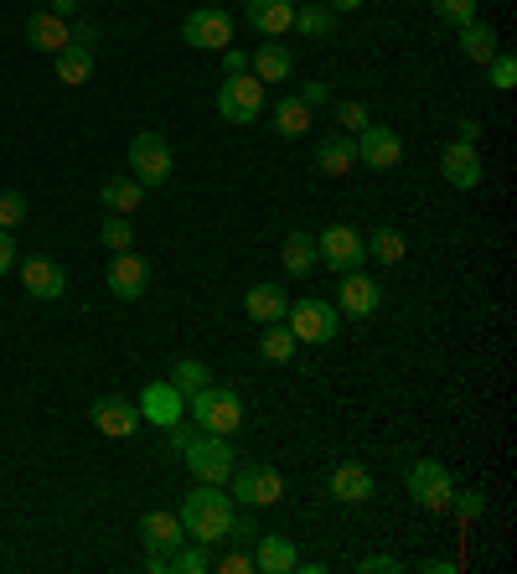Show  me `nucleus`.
<instances>
[{
  "label": "nucleus",
  "mask_w": 517,
  "mask_h": 574,
  "mask_svg": "<svg viewBox=\"0 0 517 574\" xmlns=\"http://www.w3.org/2000/svg\"><path fill=\"white\" fill-rule=\"evenodd\" d=\"M296 543L285 534H258L254 538V574H290L296 570Z\"/></svg>",
  "instance_id": "21"
},
{
  "label": "nucleus",
  "mask_w": 517,
  "mask_h": 574,
  "mask_svg": "<svg viewBox=\"0 0 517 574\" xmlns=\"http://www.w3.org/2000/svg\"><path fill=\"white\" fill-rule=\"evenodd\" d=\"M456 140L477 145V140H481V124H477V119H456Z\"/></svg>",
  "instance_id": "49"
},
{
  "label": "nucleus",
  "mask_w": 517,
  "mask_h": 574,
  "mask_svg": "<svg viewBox=\"0 0 517 574\" xmlns=\"http://www.w3.org/2000/svg\"><path fill=\"white\" fill-rule=\"evenodd\" d=\"M58 79L73 83V88L94 79V47H79V41H68V47L58 52Z\"/></svg>",
  "instance_id": "30"
},
{
  "label": "nucleus",
  "mask_w": 517,
  "mask_h": 574,
  "mask_svg": "<svg viewBox=\"0 0 517 574\" xmlns=\"http://www.w3.org/2000/svg\"><path fill=\"white\" fill-rule=\"evenodd\" d=\"M404 254H409V243L398 228H378L368 238V259H378V264H404Z\"/></svg>",
  "instance_id": "34"
},
{
  "label": "nucleus",
  "mask_w": 517,
  "mask_h": 574,
  "mask_svg": "<svg viewBox=\"0 0 517 574\" xmlns=\"http://www.w3.org/2000/svg\"><path fill=\"white\" fill-rule=\"evenodd\" d=\"M486 68H492V88H502V94L517 83V58H513V52H497Z\"/></svg>",
  "instance_id": "40"
},
{
  "label": "nucleus",
  "mask_w": 517,
  "mask_h": 574,
  "mask_svg": "<svg viewBox=\"0 0 517 574\" xmlns=\"http://www.w3.org/2000/svg\"><path fill=\"white\" fill-rule=\"evenodd\" d=\"M26 218V198L21 192H0V228H16Z\"/></svg>",
  "instance_id": "41"
},
{
  "label": "nucleus",
  "mask_w": 517,
  "mask_h": 574,
  "mask_svg": "<svg viewBox=\"0 0 517 574\" xmlns=\"http://www.w3.org/2000/svg\"><path fill=\"white\" fill-rule=\"evenodd\" d=\"M450 513H456L460 523L481 517V513H486V492H456V497H450Z\"/></svg>",
  "instance_id": "39"
},
{
  "label": "nucleus",
  "mask_w": 517,
  "mask_h": 574,
  "mask_svg": "<svg viewBox=\"0 0 517 574\" xmlns=\"http://www.w3.org/2000/svg\"><path fill=\"white\" fill-rule=\"evenodd\" d=\"M337 124H341V135H362L373 119H368V104L362 99H341L337 104Z\"/></svg>",
  "instance_id": "38"
},
{
  "label": "nucleus",
  "mask_w": 517,
  "mask_h": 574,
  "mask_svg": "<svg viewBox=\"0 0 517 574\" xmlns=\"http://www.w3.org/2000/svg\"><path fill=\"white\" fill-rule=\"evenodd\" d=\"M383 306V285L373 275H362V270H347L337 285V311H347V316H373Z\"/></svg>",
  "instance_id": "14"
},
{
  "label": "nucleus",
  "mask_w": 517,
  "mask_h": 574,
  "mask_svg": "<svg viewBox=\"0 0 517 574\" xmlns=\"http://www.w3.org/2000/svg\"><path fill=\"white\" fill-rule=\"evenodd\" d=\"M300 104H305V109H321V104H332V83H305V88H300Z\"/></svg>",
  "instance_id": "43"
},
{
  "label": "nucleus",
  "mask_w": 517,
  "mask_h": 574,
  "mask_svg": "<svg viewBox=\"0 0 517 574\" xmlns=\"http://www.w3.org/2000/svg\"><path fill=\"white\" fill-rule=\"evenodd\" d=\"M358 140V160L368 166V171H398L404 166V140L388 130V124H368Z\"/></svg>",
  "instance_id": "11"
},
{
  "label": "nucleus",
  "mask_w": 517,
  "mask_h": 574,
  "mask_svg": "<svg viewBox=\"0 0 517 574\" xmlns=\"http://www.w3.org/2000/svg\"><path fill=\"white\" fill-rule=\"evenodd\" d=\"M192 435H197V424H192V419H177V424H166V445H171V451H187V445H192Z\"/></svg>",
  "instance_id": "42"
},
{
  "label": "nucleus",
  "mask_w": 517,
  "mask_h": 574,
  "mask_svg": "<svg viewBox=\"0 0 517 574\" xmlns=\"http://www.w3.org/2000/svg\"><path fill=\"white\" fill-rule=\"evenodd\" d=\"M21 285H26V290H32L37 300H58L62 290H68V270H62L58 259L32 254L26 264H21Z\"/></svg>",
  "instance_id": "19"
},
{
  "label": "nucleus",
  "mask_w": 517,
  "mask_h": 574,
  "mask_svg": "<svg viewBox=\"0 0 517 574\" xmlns=\"http://www.w3.org/2000/svg\"><path fill=\"white\" fill-rule=\"evenodd\" d=\"M181 461H187V471L197 476V481H233V466H239V456H233V445H228V435H192V445L181 451Z\"/></svg>",
  "instance_id": "4"
},
{
  "label": "nucleus",
  "mask_w": 517,
  "mask_h": 574,
  "mask_svg": "<svg viewBox=\"0 0 517 574\" xmlns=\"http://www.w3.org/2000/svg\"><path fill=\"white\" fill-rule=\"evenodd\" d=\"M440 177H445V187H456V192H471V187H481V156H477V145H466V140H450V145H445V156H440Z\"/></svg>",
  "instance_id": "17"
},
{
  "label": "nucleus",
  "mask_w": 517,
  "mask_h": 574,
  "mask_svg": "<svg viewBox=\"0 0 517 574\" xmlns=\"http://www.w3.org/2000/svg\"><path fill=\"white\" fill-rule=\"evenodd\" d=\"M296 347L300 342H296V332H290L285 321H269V326L258 332V357H264V362H290Z\"/></svg>",
  "instance_id": "29"
},
{
  "label": "nucleus",
  "mask_w": 517,
  "mask_h": 574,
  "mask_svg": "<svg viewBox=\"0 0 517 574\" xmlns=\"http://www.w3.org/2000/svg\"><path fill=\"white\" fill-rule=\"evenodd\" d=\"M187 419L197 424L202 435H233L243 430V404L233 388H218V383H207L202 394L187 398Z\"/></svg>",
  "instance_id": "2"
},
{
  "label": "nucleus",
  "mask_w": 517,
  "mask_h": 574,
  "mask_svg": "<svg viewBox=\"0 0 517 574\" xmlns=\"http://www.w3.org/2000/svg\"><path fill=\"white\" fill-rule=\"evenodd\" d=\"M275 130L285 140H300L305 130H311V109L300 104V94H296V99H279L275 104Z\"/></svg>",
  "instance_id": "33"
},
{
  "label": "nucleus",
  "mask_w": 517,
  "mask_h": 574,
  "mask_svg": "<svg viewBox=\"0 0 517 574\" xmlns=\"http://www.w3.org/2000/svg\"><path fill=\"white\" fill-rule=\"evenodd\" d=\"M316 166L326 171V177H347L352 166H358V140L352 135H326L321 140V151H316Z\"/></svg>",
  "instance_id": "25"
},
{
  "label": "nucleus",
  "mask_w": 517,
  "mask_h": 574,
  "mask_svg": "<svg viewBox=\"0 0 517 574\" xmlns=\"http://www.w3.org/2000/svg\"><path fill=\"white\" fill-rule=\"evenodd\" d=\"M218 58H223V73H228V79H239V73H249V52H239V47H223Z\"/></svg>",
  "instance_id": "44"
},
{
  "label": "nucleus",
  "mask_w": 517,
  "mask_h": 574,
  "mask_svg": "<svg viewBox=\"0 0 517 574\" xmlns=\"http://www.w3.org/2000/svg\"><path fill=\"white\" fill-rule=\"evenodd\" d=\"M326 492L337 497L341 507H358V502L373 497V476H368L362 461H341V466H332V476H326Z\"/></svg>",
  "instance_id": "18"
},
{
  "label": "nucleus",
  "mask_w": 517,
  "mask_h": 574,
  "mask_svg": "<svg viewBox=\"0 0 517 574\" xmlns=\"http://www.w3.org/2000/svg\"><path fill=\"white\" fill-rule=\"evenodd\" d=\"M207 564H213V559H207V543H197V538H187L177 554H171V570L177 574H202Z\"/></svg>",
  "instance_id": "36"
},
{
  "label": "nucleus",
  "mask_w": 517,
  "mask_h": 574,
  "mask_svg": "<svg viewBox=\"0 0 517 574\" xmlns=\"http://www.w3.org/2000/svg\"><path fill=\"white\" fill-rule=\"evenodd\" d=\"M285 326H290L296 342H305V347H326V342H337V332H341V311L321 296H300V300H290Z\"/></svg>",
  "instance_id": "3"
},
{
  "label": "nucleus",
  "mask_w": 517,
  "mask_h": 574,
  "mask_svg": "<svg viewBox=\"0 0 517 574\" xmlns=\"http://www.w3.org/2000/svg\"><path fill=\"white\" fill-rule=\"evenodd\" d=\"M73 11H79V0H52V16H62V21H68Z\"/></svg>",
  "instance_id": "51"
},
{
  "label": "nucleus",
  "mask_w": 517,
  "mask_h": 574,
  "mask_svg": "<svg viewBox=\"0 0 517 574\" xmlns=\"http://www.w3.org/2000/svg\"><path fill=\"white\" fill-rule=\"evenodd\" d=\"M316 254H321L326 270L347 275V270H362V259H368V238H362L358 228H347V223H332V228L316 238Z\"/></svg>",
  "instance_id": "9"
},
{
  "label": "nucleus",
  "mask_w": 517,
  "mask_h": 574,
  "mask_svg": "<svg viewBox=\"0 0 517 574\" xmlns=\"http://www.w3.org/2000/svg\"><path fill=\"white\" fill-rule=\"evenodd\" d=\"M362 0H332V11H358Z\"/></svg>",
  "instance_id": "53"
},
{
  "label": "nucleus",
  "mask_w": 517,
  "mask_h": 574,
  "mask_svg": "<svg viewBox=\"0 0 517 574\" xmlns=\"http://www.w3.org/2000/svg\"><path fill=\"white\" fill-rule=\"evenodd\" d=\"M94 37H99L94 26H79V32H73V41H79V47H94Z\"/></svg>",
  "instance_id": "52"
},
{
  "label": "nucleus",
  "mask_w": 517,
  "mask_h": 574,
  "mask_svg": "<svg viewBox=\"0 0 517 574\" xmlns=\"http://www.w3.org/2000/svg\"><path fill=\"white\" fill-rule=\"evenodd\" d=\"M88 415H94V430L109 435V440H130L140 430V409L130 404V398H99Z\"/></svg>",
  "instance_id": "20"
},
{
  "label": "nucleus",
  "mask_w": 517,
  "mask_h": 574,
  "mask_svg": "<svg viewBox=\"0 0 517 574\" xmlns=\"http://www.w3.org/2000/svg\"><path fill=\"white\" fill-rule=\"evenodd\" d=\"M140 424H156V430H166V424H177V419H187V398L160 378V383H145L140 388Z\"/></svg>",
  "instance_id": "12"
},
{
  "label": "nucleus",
  "mask_w": 517,
  "mask_h": 574,
  "mask_svg": "<svg viewBox=\"0 0 517 574\" xmlns=\"http://www.w3.org/2000/svg\"><path fill=\"white\" fill-rule=\"evenodd\" d=\"M181 41L197 52H223V47H233V16L223 5H197L181 21Z\"/></svg>",
  "instance_id": "6"
},
{
  "label": "nucleus",
  "mask_w": 517,
  "mask_h": 574,
  "mask_svg": "<svg viewBox=\"0 0 517 574\" xmlns=\"http://www.w3.org/2000/svg\"><path fill=\"white\" fill-rule=\"evenodd\" d=\"M228 538H258L254 507H243V513H233V528H228Z\"/></svg>",
  "instance_id": "45"
},
{
  "label": "nucleus",
  "mask_w": 517,
  "mask_h": 574,
  "mask_svg": "<svg viewBox=\"0 0 517 574\" xmlns=\"http://www.w3.org/2000/svg\"><path fill=\"white\" fill-rule=\"evenodd\" d=\"M109 290H115V300H140L145 290H151V264L135 254V249H120V254L109 259Z\"/></svg>",
  "instance_id": "13"
},
{
  "label": "nucleus",
  "mask_w": 517,
  "mask_h": 574,
  "mask_svg": "<svg viewBox=\"0 0 517 574\" xmlns=\"http://www.w3.org/2000/svg\"><path fill=\"white\" fill-rule=\"evenodd\" d=\"M419 570H424V574H450V570H456V559H424Z\"/></svg>",
  "instance_id": "50"
},
{
  "label": "nucleus",
  "mask_w": 517,
  "mask_h": 574,
  "mask_svg": "<svg viewBox=\"0 0 517 574\" xmlns=\"http://www.w3.org/2000/svg\"><path fill=\"white\" fill-rule=\"evenodd\" d=\"M296 32H305V37H332V32H337V11L321 5V0H305V5H296Z\"/></svg>",
  "instance_id": "31"
},
{
  "label": "nucleus",
  "mask_w": 517,
  "mask_h": 574,
  "mask_svg": "<svg viewBox=\"0 0 517 574\" xmlns=\"http://www.w3.org/2000/svg\"><path fill=\"white\" fill-rule=\"evenodd\" d=\"M26 41H32L37 52H52V58H58L62 47L73 41V32H68V21L52 16V11H32V21H26Z\"/></svg>",
  "instance_id": "24"
},
{
  "label": "nucleus",
  "mask_w": 517,
  "mask_h": 574,
  "mask_svg": "<svg viewBox=\"0 0 517 574\" xmlns=\"http://www.w3.org/2000/svg\"><path fill=\"white\" fill-rule=\"evenodd\" d=\"M233 513H239V502L223 492L218 481H197L192 492L181 497V528L187 538H197V543H223L228 528H233Z\"/></svg>",
  "instance_id": "1"
},
{
  "label": "nucleus",
  "mask_w": 517,
  "mask_h": 574,
  "mask_svg": "<svg viewBox=\"0 0 517 574\" xmlns=\"http://www.w3.org/2000/svg\"><path fill=\"white\" fill-rule=\"evenodd\" d=\"M233 476H239L233 497H239L243 507H275V502H285V476H279L275 466L249 461V466H233Z\"/></svg>",
  "instance_id": "10"
},
{
  "label": "nucleus",
  "mask_w": 517,
  "mask_h": 574,
  "mask_svg": "<svg viewBox=\"0 0 517 574\" xmlns=\"http://www.w3.org/2000/svg\"><path fill=\"white\" fill-rule=\"evenodd\" d=\"M99 198H104V207H109V213H135L140 202H145V187H140L135 177H109L99 187Z\"/></svg>",
  "instance_id": "28"
},
{
  "label": "nucleus",
  "mask_w": 517,
  "mask_h": 574,
  "mask_svg": "<svg viewBox=\"0 0 517 574\" xmlns=\"http://www.w3.org/2000/svg\"><path fill=\"white\" fill-rule=\"evenodd\" d=\"M502 47H497V32L492 26H481V21H471V26H460V58L466 62H492Z\"/></svg>",
  "instance_id": "27"
},
{
  "label": "nucleus",
  "mask_w": 517,
  "mask_h": 574,
  "mask_svg": "<svg viewBox=\"0 0 517 574\" xmlns=\"http://www.w3.org/2000/svg\"><path fill=\"white\" fill-rule=\"evenodd\" d=\"M358 570H362V574H398L404 564H398V559H388V554H378V559H362Z\"/></svg>",
  "instance_id": "48"
},
{
  "label": "nucleus",
  "mask_w": 517,
  "mask_h": 574,
  "mask_svg": "<svg viewBox=\"0 0 517 574\" xmlns=\"http://www.w3.org/2000/svg\"><path fill=\"white\" fill-rule=\"evenodd\" d=\"M99 238H104V249H135V228H130V218L124 213H109V218L99 223Z\"/></svg>",
  "instance_id": "35"
},
{
  "label": "nucleus",
  "mask_w": 517,
  "mask_h": 574,
  "mask_svg": "<svg viewBox=\"0 0 517 574\" xmlns=\"http://www.w3.org/2000/svg\"><path fill=\"white\" fill-rule=\"evenodd\" d=\"M279 264H285V275H290V279H305L321 264L316 238H311V234H290L285 243H279Z\"/></svg>",
  "instance_id": "26"
},
{
  "label": "nucleus",
  "mask_w": 517,
  "mask_h": 574,
  "mask_svg": "<svg viewBox=\"0 0 517 574\" xmlns=\"http://www.w3.org/2000/svg\"><path fill=\"white\" fill-rule=\"evenodd\" d=\"M243 21L254 26L258 37H285L296 32V0H243Z\"/></svg>",
  "instance_id": "16"
},
{
  "label": "nucleus",
  "mask_w": 517,
  "mask_h": 574,
  "mask_svg": "<svg viewBox=\"0 0 517 574\" xmlns=\"http://www.w3.org/2000/svg\"><path fill=\"white\" fill-rule=\"evenodd\" d=\"M223 574H254V554H243V549H233V554H223L218 564Z\"/></svg>",
  "instance_id": "46"
},
{
  "label": "nucleus",
  "mask_w": 517,
  "mask_h": 574,
  "mask_svg": "<svg viewBox=\"0 0 517 574\" xmlns=\"http://www.w3.org/2000/svg\"><path fill=\"white\" fill-rule=\"evenodd\" d=\"M249 73H254L258 83H285L290 73H296V58H290V47L285 41H264L258 52H249Z\"/></svg>",
  "instance_id": "22"
},
{
  "label": "nucleus",
  "mask_w": 517,
  "mask_h": 574,
  "mask_svg": "<svg viewBox=\"0 0 517 574\" xmlns=\"http://www.w3.org/2000/svg\"><path fill=\"white\" fill-rule=\"evenodd\" d=\"M16 259H21V249H16V234H11V228H0V275H5V270H11Z\"/></svg>",
  "instance_id": "47"
},
{
  "label": "nucleus",
  "mask_w": 517,
  "mask_h": 574,
  "mask_svg": "<svg viewBox=\"0 0 517 574\" xmlns=\"http://www.w3.org/2000/svg\"><path fill=\"white\" fill-rule=\"evenodd\" d=\"M430 5H435V16L445 21V26H471V21H477V0H430Z\"/></svg>",
  "instance_id": "37"
},
{
  "label": "nucleus",
  "mask_w": 517,
  "mask_h": 574,
  "mask_svg": "<svg viewBox=\"0 0 517 574\" xmlns=\"http://www.w3.org/2000/svg\"><path fill=\"white\" fill-rule=\"evenodd\" d=\"M409 497H414L424 513L445 517L450 513V497H456V481H450V471L440 461H414L409 466Z\"/></svg>",
  "instance_id": "7"
},
{
  "label": "nucleus",
  "mask_w": 517,
  "mask_h": 574,
  "mask_svg": "<svg viewBox=\"0 0 517 574\" xmlns=\"http://www.w3.org/2000/svg\"><path fill=\"white\" fill-rule=\"evenodd\" d=\"M243 311H249V321L269 326V321H285L290 296H285L279 285H269V279H258V285H249V296H243Z\"/></svg>",
  "instance_id": "23"
},
{
  "label": "nucleus",
  "mask_w": 517,
  "mask_h": 574,
  "mask_svg": "<svg viewBox=\"0 0 517 574\" xmlns=\"http://www.w3.org/2000/svg\"><path fill=\"white\" fill-rule=\"evenodd\" d=\"M171 140L156 135V130H145V135L130 140V177L140 181V187H166L171 181Z\"/></svg>",
  "instance_id": "5"
},
{
  "label": "nucleus",
  "mask_w": 517,
  "mask_h": 574,
  "mask_svg": "<svg viewBox=\"0 0 517 574\" xmlns=\"http://www.w3.org/2000/svg\"><path fill=\"white\" fill-rule=\"evenodd\" d=\"M171 388H177L181 398H192V394H202L207 383H213V373H207V362H197V357H181L177 368H171V378H166Z\"/></svg>",
  "instance_id": "32"
},
{
  "label": "nucleus",
  "mask_w": 517,
  "mask_h": 574,
  "mask_svg": "<svg viewBox=\"0 0 517 574\" xmlns=\"http://www.w3.org/2000/svg\"><path fill=\"white\" fill-rule=\"evenodd\" d=\"M218 115L228 119V124H254L258 115H264V83L254 79V73H239V79H228L218 88Z\"/></svg>",
  "instance_id": "8"
},
{
  "label": "nucleus",
  "mask_w": 517,
  "mask_h": 574,
  "mask_svg": "<svg viewBox=\"0 0 517 574\" xmlns=\"http://www.w3.org/2000/svg\"><path fill=\"white\" fill-rule=\"evenodd\" d=\"M140 538H145V554L151 559H171L187 543V528H181V517L177 513H145L140 517Z\"/></svg>",
  "instance_id": "15"
}]
</instances>
